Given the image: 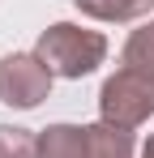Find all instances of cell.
Segmentation results:
<instances>
[{
	"instance_id": "obj_1",
	"label": "cell",
	"mask_w": 154,
	"mask_h": 158,
	"mask_svg": "<svg viewBox=\"0 0 154 158\" xmlns=\"http://www.w3.org/2000/svg\"><path fill=\"white\" fill-rule=\"evenodd\" d=\"M34 56L51 69V77L81 81L107 60V34L90 30V26H77V22H56L39 34Z\"/></svg>"
},
{
	"instance_id": "obj_2",
	"label": "cell",
	"mask_w": 154,
	"mask_h": 158,
	"mask_svg": "<svg viewBox=\"0 0 154 158\" xmlns=\"http://www.w3.org/2000/svg\"><path fill=\"white\" fill-rule=\"evenodd\" d=\"M137 141L116 124H47L39 128V158H133Z\"/></svg>"
},
{
	"instance_id": "obj_3",
	"label": "cell",
	"mask_w": 154,
	"mask_h": 158,
	"mask_svg": "<svg viewBox=\"0 0 154 158\" xmlns=\"http://www.w3.org/2000/svg\"><path fill=\"white\" fill-rule=\"evenodd\" d=\"M154 115V73L120 64L99 90V120L116 128H141Z\"/></svg>"
},
{
	"instance_id": "obj_4",
	"label": "cell",
	"mask_w": 154,
	"mask_h": 158,
	"mask_svg": "<svg viewBox=\"0 0 154 158\" xmlns=\"http://www.w3.org/2000/svg\"><path fill=\"white\" fill-rule=\"evenodd\" d=\"M51 69L34 52H9L0 56V103L17 107V111H34L51 94Z\"/></svg>"
},
{
	"instance_id": "obj_5",
	"label": "cell",
	"mask_w": 154,
	"mask_h": 158,
	"mask_svg": "<svg viewBox=\"0 0 154 158\" xmlns=\"http://www.w3.org/2000/svg\"><path fill=\"white\" fill-rule=\"evenodd\" d=\"M128 69H141V73H154V17L150 22H141V26L133 30L124 39V52H120Z\"/></svg>"
},
{
	"instance_id": "obj_6",
	"label": "cell",
	"mask_w": 154,
	"mask_h": 158,
	"mask_svg": "<svg viewBox=\"0 0 154 158\" xmlns=\"http://www.w3.org/2000/svg\"><path fill=\"white\" fill-rule=\"evenodd\" d=\"M73 4H77V13H86L94 22H137V17H146L137 0H73Z\"/></svg>"
},
{
	"instance_id": "obj_7",
	"label": "cell",
	"mask_w": 154,
	"mask_h": 158,
	"mask_svg": "<svg viewBox=\"0 0 154 158\" xmlns=\"http://www.w3.org/2000/svg\"><path fill=\"white\" fill-rule=\"evenodd\" d=\"M0 158H39V132L0 124Z\"/></svg>"
},
{
	"instance_id": "obj_8",
	"label": "cell",
	"mask_w": 154,
	"mask_h": 158,
	"mask_svg": "<svg viewBox=\"0 0 154 158\" xmlns=\"http://www.w3.org/2000/svg\"><path fill=\"white\" fill-rule=\"evenodd\" d=\"M141 158H154V132L146 137V145H141Z\"/></svg>"
}]
</instances>
